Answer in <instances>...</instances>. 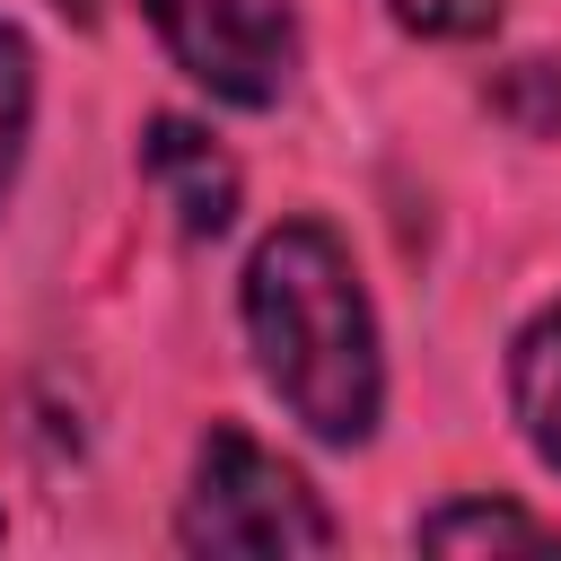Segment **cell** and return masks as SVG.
I'll use <instances>...</instances> for the list:
<instances>
[{
    "mask_svg": "<svg viewBox=\"0 0 561 561\" xmlns=\"http://www.w3.org/2000/svg\"><path fill=\"white\" fill-rule=\"evenodd\" d=\"M237 307H245V342L280 412L324 447H359L386 412V359H377V316H368L351 245L324 219H280L245 254Z\"/></svg>",
    "mask_w": 561,
    "mask_h": 561,
    "instance_id": "1",
    "label": "cell"
},
{
    "mask_svg": "<svg viewBox=\"0 0 561 561\" xmlns=\"http://www.w3.org/2000/svg\"><path fill=\"white\" fill-rule=\"evenodd\" d=\"M175 543L184 552H333V517L298 465H280L237 421H210L193 447Z\"/></svg>",
    "mask_w": 561,
    "mask_h": 561,
    "instance_id": "2",
    "label": "cell"
},
{
    "mask_svg": "<svg viewBox=\"0 0 561 561\" xmlns=\"http://www.w3.org/2000/svg\"><path fill=\"white\" fill-rule=\"evenodd\" d=\"M140 18L158 26L167 61L210 88L219 105H280L289 70H298V18L289 0H140Z\"/></svg>",
    "mask_w": 561,
    "mask_h": 561,
    "instance_id": "3",
    "label": "cell"
},
{
    "mask_svg": "<svg viewBox=\"0 0 561 561\" xmlns=\"http://www.w3.org/2000/svg\"><path fill=\"white\" fill-rule=\"evenodd\" d=\"M140 175H149V193L175 210L184 237H219V228L237 219V158H228L202 123H184V114H149V131H140Z\"/></svg>",
    "mask_w": 561,
    "mask_h": 561,
    "instance_id": "4",
    "label": "cell"
},
{
    "mask_svg": "<svg viewBox=\"0 0 561 561\" xmlns=\"http://www.w3.org/2000/svg\"><path fill=\"white\" fill-rule=\"evenodd\" d=\"M508 403H517V430L543 456V473H561V298L517 324V342H508Z\"/></svg>",
    "mask_w": 561,
    "mask_h": 561,
    "instance_id": "5",
    "label": "cell"
},
{
    "mask_svg": "<svg viewBox=\"0 0 561 561\" xmlns=\"http://www.w3.org/2000/svg\"><path fill=\"white\" fill-rule=\"evenodd\" d=\"M421 552H561V526L526 517L517 500H447L412 526Z\"/></svg>",
    "mask_w": 561,
    "mask_h": 561,
    "instance_id": "6",
    "label": "cell"
},
{
    "mask_svg": "<svg viewBox=\"0 0 561 561\" xmlns=\"http://www.w3.org/2000/svg\"><path fill=\"white\" fill-rule=\"evenodd\" d=\"M26 131H35V44L0 18V210H9V193H18Z\"/></svg>",
    "mask_w": 561,
    "mask_h": 561,
    "instance_id": "7",
    "label": "cell"
},
{
    "mask_svg": "<svg viewBox=\"0 0 561 561\" xmlns=\"http://www.w3.org/2000/svg\"><path fill=\"white\" fill-rule=\"evenodd\" d=\"M500 9L508 0H394V18L412 35H430V44H473V35L500 26Z\"/></svg>",
    "mask_w": 561,
    "mask_h": 561,
    "instance_id": "8",
    "label": "cell"
},
{
    "mask_svg": "<svg viewBox=\"0 0 561 561\" xmlns=\"http://www.w3.org/2000/svg\"><path fill=\"white\" fill-rule=\"evenodd\" d=\"M500 114H517V131H561V70L552 61H517L508 79H500Z\"/></svg>",
    "mask_w": 561,
    "mask_h": 561,
    "instance_id": "9",
    "label": "cell"
},
{
    "mask_svg": "<svg viewBox=\"0 0 561 561\" xmlns=\"http://www.w3.org/2000/svg\"><path fill=\"white\" fill-rule=\"evenodd\" d=\"M53 9H61L70 26H96V9H105V0H53Z\"/></svg>",
    "mask_w": 561,
    "mask_h": 561,
    "instance_id": "10",
    "label": "cell"
}]
</instances>
